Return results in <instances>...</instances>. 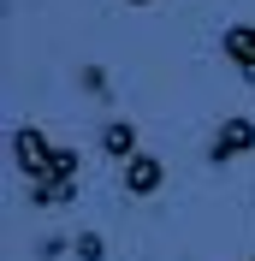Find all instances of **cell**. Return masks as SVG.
I'll return each instance as SVG.
<instances>
[{"instance_id": "4", "label": "cell", "mask_w": 255, "mask_h": 261, "mask_svg": "<svg viewBox=\"0 0 255 261\" xmlns=\"http://www.w3.org/2000/svg\"><path fill=\"white\" fill-rule=\"evenodd\" d=\"M101 154H107V161H137V154H143V143H137V125H131V119H107V125H101Z\"/></svg>"}, {"instance_id": "2", "label": "cell", "mask_w": 255, "mask_h": 261, "mask_svg": "<svg viewBox=\"0 0 255 261\" xmlns=\"http://www.w3.org/2000/svg\"><path fill=\"white\" fill-rule=\"evenodd\" d=\"M220 54H225V65L255 89V24H225L220 30Z\"/></svg>"}, {"instance_id": "7", "label": "cell", "mask_w": 255, "mask_h": 261, "mask_svg": "<svg viewBox=\"0 0 255 261\" xmlns=\"http://www.w3.org/2000/svg\"><path fill=\"white\" fill-rule=\"evenodd\" d=\"M125 6H148V0H125Z\"/></svg>"}, {"instance_id": "6", "label": "cell", "mask_w": 255, "mask_h": 261, "mask_svg": "<svg viewBox=\"0 0 255 261\" xmlns=\"http://www.w3.org/2000/svg\"><path fill=\"white\" fill-rule=\"evenodd\" d=\"M83 89H89V95H113V89H107V71H101V65H83Z\"/></svg>"}, {"instance_id": "1", "label": "cell", "mask_w": 255, "mask_h": 261, "mask_svg": "<svg viewBox=\"0 0 255 261\" xmlns=\"http://www.w3.org/2000/svg\"><path fill=\"white\" fill-rule=\"evenodd\" d=\"M243 154H255V119L249 113H232V119H220V130H214L208 161L225 166V161H243Z\"/></svg>"}, {"instance_id": "8", "label": "cell", "mask_w": 255, "mask_h": 261, "mask_svg": "<svg viewBox=\"0 0 255 261\" xmlns=\"http://www.w3.org/2000/svg\"><path fill=\"white\" fill-rule=\"evenodd\" d=\"M249 261H255V255H249Z\"/></svg>"}, {"instance_id": "3", "label": "cell", "mask_w": 255, "mask_h": 261, "mask_svg": "<svg viewBox=\"0 0 255 261\" xmlns=\"http://www.w3.org/2000/svg\"><path fill=\"white\" fill-rule=\"evenodd\" d=\"M119 184H125V196H155L160 184H166V166H160L155 154H137V161L119 166Z\"/></svg>"}, {"instance_id": "5", "label": "cell", "mask_w": 255, "mask_h": 261, "mask_svg": "<svg viewBox=\"0 0 255 261\" xmlns=\"http://www.w3.org/2000/svg\"><path fill=\"white\" fill-rule=\"evenodd\" d=\"M71 255L78 261H107V238H101V231H78V238H71Z\"/></svg>"}]
</instances>
